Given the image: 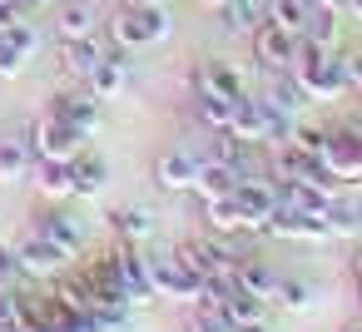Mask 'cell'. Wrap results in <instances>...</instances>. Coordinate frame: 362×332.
Here are the masks:
<instances>
[{"instance_id":"38","label":"cell","mask_w":362,"mask_h":332,"mask_svg":"<svg viewBox=\"0 0 362 332\" xmlns=\"http://www.w3.org/2000/svg\"><path fill=\"white\" fill-rule=\"evenodd\" d=\"M342 332H362V322H352V327H342Z\"/></svg>"},{"instance_id":"4","label":"cell","mask_w":362,"mask_h":332,"mask_svg":"<svg viewBox=\"0 0 362 332\" xmlns=\"http://www.w3.org/2000/svg\"><path fill=\"white\" fill-rule=\"evenodd\" d=\"M110 263H115V273H119V283H124V292H129V307H139V302H154L149 258H144L134 243H119V248H110Z\"/></svg>"},{"instance_id":"2","label":"cell","mask_w":362,"mask_h":332,"mask_svg":"<svg viewBox=\"0 0 362 332\" xmlns=\"http://www.w3.org/2000/svg\"><path fill=\"white\" fill-rule=\"evenodd\" d=\"M25 139H30V149H35V159H75L80 149H90V134L85 129H75L70 119H60L55 109H45L30 129H25Z\"/></svg>"},{"instance_id":"29","label":"cell","mask_w":362,"mask_h":332,"mask_svg":"<svg viewBox=\"0 0 362 332\" xmlns=\"http://www.w3.org/2000/svg\"><path fill=\"white\" fill-rule=\"evenodd\" d=\"M16 278H21V258H16V248H6V243H0V283H6V287H16Z\"/></svg>"},{"instance_id":"33","label":"cell","mask_w":362,"mask_h":332,"mask_svg":"<svg viewBox=\"0 0 362 332\" xmlns=\"http://www.w3.org/2000/svg\"><path fill=\"white\" fill-rule=\"evenodd\" d=\"M233 332H273L268 317H248V322H233Z\"/></svg>"},{"instance_id":"25","label":"cell","mask_w":362,"mask_h":332,"mask_svg":"<svg viewBox=\"0 0 362 332\" xmlns=\"http://www.w3.org/2000/svg\"><path fill=\"white\" fill-rule=\"evenodd\" d=\"M218 20L223 30H253L258 25V0H218Z\"/></svg>"},{"instance_id":"30","label":"cell","mask_w":362,"mask_h":332,"mask_svg":"<svg viewBox=\"0 0 362 332\" xmlns=\"http://www.w3.org/2000/svg\"><path fill=\"white\" fill-rule=\"evenodd\" d=\"M21 65H25V60H21L6 40H0V80H16V75H21Z\"/></svg>"},{"instance_id":"39","label":"cell","mask_w":362,"mask_h":332,"mask_svg":"<svg viewBox=\"0 0 362 332\" xmlns=\"http://www.w3.org/2000/svg\"><path fill=\"white\" fill-rule=\"evenodd\" d=\"M199 6H218V0H199Z\"/></svg>"},{"instance_id":"10","label":"cell","mask_w":362,"mask_h":332,"mask_svg":"<svg viewBox=\"0 0 362 332\" xmlns=\"http://www.w3.org/2000/svg\"><path fill=\"white\" fill-rule=\"evenodd\" d=\"M35 233L50 238L55 248H65L70 258L85 248V223H80L75 213H65V208H45V213H35Z\"/></svg>"},{"instance_id":"3","label":"cell","mask_w":362,"mask_h":332,"mask_svg":"<svg viewBox=\"0 0 362 332\" xmlns=\"http://www.w3.org/2000/svg\"><path fill=\"white\" fill-rule=\"evenodd\" d=\"M253 55H258L263 70H293V60H298V35L283 30V25H273V20H258V25H253Z\"/></svg>"},{"instance_id":"34","label":"cell","mask_w":362,"mask_h":332,"mask_svg":"<svg viewBox=\"0 0 362 332\" xmlns=\"http://www.w3.org/2000/svg\"><path fill=\"white\" fill-rule=\"evenodd\" d=\"M16 6H21V11L30 16V11H40V6H50V0H16Z\"/></svg>"},{"instance_id":"13","label":"cell","mask_w":362,"mask_h":332,"mask_svg":"<svg viewBox=\"0 0 362 332\" xmlns=\"http://www.w3.org/2000/svg\"><path fill=\"white\" fill-rule=\"evenodd\" d=\"M70 174H75V198H100L105 184H110V164L95 154V149H80L70 159Z\"/></svg>"},{"instance_id":"19","label":"cell","mask_w":362,"mask_h":332,"mask_svg":"<svg viewBox=\"0 0 362 332\" xmlns=\"http://www.w3.org/2000/svg\"><path fill=\"white\" fill-rule=\"evenodd\" d=\"M233 283L243 287V292H253V297H273V287H278V268H268L263 258H243L238 263V273H233Z\"/></svg>"},{"instance_id":"23","label":"cell","mask_w":362,"mask_h":332,"mask_svg":"<svg viewBox=\"0 0 362 332\" xmlns=\"http://www.w3.org/2000/svg\"><path fill=\"white\" fill-rule=\"evenodd\" d=\"M273 297H278V307H283V312H308V307L317 302V287H313V283H303V278H278Z\"/></svg>"},{"instance_id":"6","label":"cell","mask_w":362,"mask_h":332,"mask_svg":"<svg viewBox=\"0 0 362 332\" xmlns=\"http://www.w3.org/2000/svg\"><path fill=\"white\" fill-rule=\"evenodd\" d=\"M16 258H21V278H55V273L70 268V253L55 248L50 238H40L35 228H30L25 243H16Z\"/></svg>"},{"instance_id":"36","label":"cell","mask_w":362,"mask_h":332,"mask_svg":"<svg viewBox=\"0 0 362 332\" xmlns=\"http://www.w3.org/2000/svg\"><path fill=\"white\" fill-rule=\"evenodd\" d=\"M347 11H352V16H357V20H362V0H347Z\"/></svg>"},{"instance_id":"21","label":"cell","mask_w":362,"mask_h":332,"mask_svg":"<svg viewBox=\"0 0 362 332\" xmlns=\"http://www.w3.org/2000/svg\"><path fill=\"white\" fill-rule=\"evenodd\" d=\"M263 16H268L273 25L303 35V30H308V16H313V0H268V11H263Z\"/></svg>"},{"instance_id":"22","label":"cell","mask_w":362,"mask_h":332,"mask_svg":"<svg viewBox=\"0 0 362 332\" xmlns=\"http://www.w3.org/2000/svg\"><path fill=\"white\" fill-rule=\"evenodd\" d=\"M100 100H110V95H119V85H124V50H115V55H105L100 65H95V75L85 80Z\"/></svg>"},{"instance_id":"24","label":"cell","mask_w":362,"mask_h":332,"mask_svg":"<svg viewBox=\"0 0 362 332\" xmlns=\"http://www.w3.org/2000/svg\"><path fill=\"white\" fill-rule=\"evenodd\" d=\"M194 109H199V124L204 129H228V119H233V100H223V95H194Z\"/></svg>"},{"instance_id":"5","label":"cell","mask_w":362,"mask_h":332,"mask_svg":"<svg viewBox=\"0 0 362 332\" xmlns=\"http://www.w3.org/2000/svg\"><path fill=\"white\" fill-rule=\"evenodd\" d=\"M149 283H154V297H174V302H189V307H194V297H199V278H194L174 253L149 258Z\"/></svg>"},{"instance_id":"31","label":"cell","mask_w":362,"mask_h":332,"mask_svg":"<svg viewBox=\"0 0 362 332\" xmlns=\"http://www.w3.org/2000/svg\"><path fill=\"white\" fill-rule=\"evenodd\" d=\"M25 20V11L16 6V0H0V30H11V25H21Z\"/></svg>"},{"instance_id":"35","label":"cell","mask_w":362,"mask_h":332,"mask_svg":"<svg viewBox=\"0 0 362 332\" xmlns=\"http://www.w3.org/2000/svg\"><path fill=\"white\" fill-rule=\"evenodd\" d=\"M119 6H164V0H119Z\"/></svg>"},{"instance_id":"20","label":"cell","mask_w":362,"mask_h":332,"mask_svg":"<svg viewBox=\"0 0 362 332\" xmlns=\"http://www.w3.org/2000/svg\"><path fill=\"white\" fill-rule=\"evenodd\" d=\"M233 184H238V174H233L228 164L204 159V164H199V179H194V194H199V198H218V194H233Z\"/></svg>"},{"instance_id":"8","label":"cell","mask_w":362,"mask_h":332,"mask_svg":"<svg viewBox=\"0 0 362 332\" xmlns=\"http://www.w3.org/2000/svg\"><path fill=\"white\" fill-rule=\"evenodd\" d=\"M199 164H204V154L179 144V149L159 154V164H154V184H159V189H169V194H184V189H194V179H199Z\"/></svg>"},{"instance_id":"26","label":"cell","mask_w":362,"mask_h":332,"mask_svg":"<svg viewBox=\"0 0 362 332\" xmlns=\"http://www.w3.org/2000/svg\"><path fill=\"white\" fill-rule=\"evenodd\" d=\"M80 35H95V11L90 6H65L60 11V40H80Z\"/></svg>"},{"instance_id":"37","label":"cell","mask_w":362,"mask_h":332,"mask_svg":"<svg viewBox=\"0 0 362 332\" xmlns=\"http://www.w3.org/2000/svg\"><path fill=\"white\" fill-rule=\"evenodd\" d=\"M0 332H25V327H16V322H0Z\"/></svg>"},{"instance_id":"9","label":"cell","mask_w":362,"mask_h":332,"mask_svg":"<svg viewBox=\"0 0 362 332\" xmlns=\"http://www.w3.org/2000/svg\"><path fill=\"white\" fill-rule=\"evenodd\" d=\"M233 203H238V213L248 218V228H253V233H263L268 213L278 208L273 179H238V184H233Z\"/></svg>"},{"instance_id":"32","label":"cell","mask_w":362,"mask_h":332,"mask_svg":"<svg viewBox=\"0 0 362 332\" xmlns=\"http://www.w3.org/2000/svg\"><path fill=\"white\" fill-rule=\"evenodd\" d=\"M16 317V287H0V322Z\"/></svg>"},{"instance_id":"17","label":"cell","mask_w":362,"mask_h":332,"mask_svg":"<svg viewBox=\"0 0 362 332\" xmlns=\"http://www.w3.org/2000/svg\"><path fill=\"white\" fill-rule=\"evenodd\" d=\"M199 90H204V95L238 100V95H243V80H238V70H233L228 60H209V65L199 70Z\"/></svg>"},{"instance_id":"11","label":"cell","mask_w":362,"mask_h":332,"mask_svg":"<svg viewBox=\"0 0 362 332\" xmlns=\"http://www.w3.org/2000/svg\"><path fill=\"white\" fill-rule=\"evenodd\" d=\"M35 169V149L25 134H0V184H21Z\"/></svg>"},{"instance_id":"12","label":"cell","mask_w":362,"mask_h":332,"mask_svg":"<svg viewBox=\"0 0 362 332\" xmlns=\"http://www.w3.org/2000/svg\"><path fill=\"white\" fill-rule=\"evenodd\" d=\"M105 60V50L95 45V35H80V40H60V70L70 75V80H90L95 75V65Z\"/></svg>"},{"instance_id":"15","label":"cell","mask_w":362,"mask_h":332,"mask_svg":"<svg viewBox=\"0 0 362 332\" xmlns=\"http://www.w3.org/2000/svg\"><path fill=\"white\" fill-rule=\"evenodd\" d=\"M110 228H115L119 243H134V248L154 238V218H149V208H139V203H134V208H115V213H110Z\"/></svg>"},{"instance_id":"16","label":"cell","mask_w":362,"mask_h":332,"mask_svg":"<svg viewBox=\"0 0 362 332\" xmlns=\"http://www.w3.org/2000/svg\"><path fill=\"white\" fill-rule=\"evenodd\" d=\"M273 80H268V90H263V100L273 105V109H283V114H298L303 105H308V95H303V85L293 80V70H268Z\"/></svg>"},{"instance_id":"18","label":"cell","mask_w":362,"mask_h":332,"mask_svg":"<svg viewBox=\"0 0 362 332\" xmlns=\"http://www.w3.org/2000/svg\"><path fill=\"white\" fill-rule=\"evenodd\" d=\"M204 213H209V223H214V233H228V238H238V233H253V228H248V218L238 213V203H233V194H218V198H204Z\"/></svg>"},{"instance_id":"7","label":"cell","mask_w":362,"mask_h":332,"mask_svg":"<svg viewBox=\"0 0 362 332\" xmlns=\"http://www.w3.org/2000/svg\"><path fill=\"white\" fill-rule=\"evenodd\" d=\"M50 109L60 114V119H70L75 129H85V134H95L100 129V114H105V100L85 85V90H60L55 100H50Z\"/></svg>"},{"instance_id":"27","label":"cell","mask_w":362,"mask_h":332,"mask_svg":"<svg viewBox=\"0 0 362 332\" xmlns=\"http://www.w3.org/2000/svg\"><path fill=\"white\" fill-rule=\"evenodd\" d=\"M184 332H233V322H228L223 312H209V307H194V312H189V322H184Z\"/></svg>"},{"instance_id":"14","label":"cell","mask_w":362,"mask_h":332,"mask_svg":"<svg viewBox=\"0 0 362 332\" xmlns=\"http://www.w3.org/2000/svg\"><path fill=\"white\" fill-rule=\"evenodd\" d=\"M30 184L45 194V198H75V174H70V164L65 159H35V169H30Z\"/></svg>"},{"instance_id":"1","label":"cell","mask_w":362,"mask_h":332,"mask_svg":"<svg viewBox=\"0 0 362 332\" xmlns=\"http://www.w3.org/2000/svg\"><path fill=\"white\" fill-rule=\"evenodd\" d=\"M110 35L119 50H149L169 35V11L164 6H119V16L110 20Z\"/></svg>"},{"instance_id":"28","label":"cell","mask_w":362,"mask_h":332,"mask_svg":"<svg viewBox=\"0 0 362 332\" xmlns=\"http://www.w3.org/2000/svg\"><path fill=\"white\" fill-rule=\"evenodd\" d=\"M0 40H6L21 60H30V50H35V30H30V20H21V25H11V30H0Z\"/></svg>"}]
</instances>
